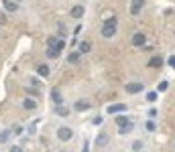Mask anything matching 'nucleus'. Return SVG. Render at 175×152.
Listing matches in <instances>:
<instances>
[{
	"mask_svg": "<svg viewBox=\"0 0 175 152\" xmlns=\"http://www.w3.org/2000/svg\"><path fill=\"white\" fill-rule=\"evenodd\" d=\"M55 114H57V116H61V118H65V116H69V107H67V106H63V103H59V106L55 107Z\"/></svg>",
	"mask_w": 175,
	"mask_h": 152,
	"instance_id": "obj_12",
	"label": "nucleus"
},
{
	"mask_svg": "<svg viewBox=\"0 0 175 152\" xmlns=\"http://www.w3.org/2000/svg\"><path fill=\"white\" fill-rule=\"evenodd\" d=\"M55 49H59V51H61V49H65V41H57V45H55Z\"/></svg>",
	"mask_w": 175,
	"mask_h": 152,
	"instance_id": "obj_28",
	"label": "nucleus"
},
{
	"mask_svg": "<svg viewBox=\"0 0 175 152\" xmlns=\"http://www.w3.org/2000/svg\"><path fill=\"white\" fill-rule=\"evenodd\" d=\"M116 34V16H108L102 27V37L104 39H112Z\"/></svg>",
	"mask_w": 175,
	"mask_h": 152,
	"instance_id": "obj_1",
	"label": "nucleus"
},
{
	"mask_svg": "<svg viewBox=\"0 0 175 152\" xmlns=\"http://www.w3.org/2000/svg\"><path fill=\"white\" fill-rule=\"evenodd\" d=\"M37 73H39L41 77H49V73H51L49 65H39V67H37Z\"/></svg>",
	"mask_w": 175,
	"mask_h": 152,
	"instance_id": "obj_16",
	"label": "nucleus"
},
{
	"mask_svg": "<svg viewBox=\"0 0 175 152\" xmlns=\"http://www.w3.org/2000/svg\"><path fill=\"white\" fill-rule=\"evenodd\" d=\"M10 152H25L20 146H10Z\"/></svg>",
	"mask_w": 175,
	"mask_h": 152,
	"instance_id": "obj_30",
	"label": "nucleus"
},
{
	"mask_svg": "<svg viewBox=\"0 0 175 152\" xmlns=\"http://www.w3.org/2000/svg\"><path fill=\"white\" fill-rule=\"evenodd\" d=\"M94 142H96V146H98V148H104V146H108L110 136H108L106 132H100V134L96 136V140H94Z\"/></svg>",
	"mask_w": 175,
	"mask_h": 152,
	"instance_id": "obj_4",
	"label": "nucleus"
},
{
	"mask_svg": "<svg viewBox=\"0 0 175 152\" xmlns=\"http://www.w3.org/2000/svg\"><path fill=\"white\" fill-rule=\"evenodd\" d=\"M102 122H104V118H102V116H96V118L92 120V124L94 126H102Z\"/></svg>",
	"mask_w": 175,
	"mask_h": 152,
	"instance_id": "obj_23",
	"label": "nucleus"
},
{
	"mask_svg": "<svg viewBox=\"0 0 175 152\" xmlns=\"http://www.w3.org/2000/svg\"><path fill=\"white\" fill-rule=\"evenodd\" d=\"M163 65V57H153L149 61V67H161Z\"/></svg>",
	"mask_w": 175,
	"mask_h": 152,
	"instance_id": "obj_18",
	"label": "nucleus"
},
{
	"mask_svg": "<svg viewBox=\"0 0 175 152\" xmlns=\"http://www.w3.org/2000/svg\"><path fill=\"white\" fill-rule=\"evenodd\" d=\"M71 136H74V130H71V128H67V126H61V128H57V138H59L61 142L71 140Z\"/></svg>",
	"mask_w": 175,
	"mask_h": 152,
	"instance_id": "obj_2",
	"label": "nucleus"
},
{
	"mask_svg": "<svg viewBox=\"0 0 175 152\" xmlns=\"http://www.w3.org/2000/svg\"><path fill=\"white\" fill-rule=\"evenodd\" d=\"M74 110L75 112H86V110H90V102H75L74 103Z\"/></svg>",
	"mask_w": 175,
	"mask_h": 152,
	"instance_id": "obj_13",
	"label": "nucleus"
},
{
	"mask_svg": "<svg viewBox=\"0 0 175 152\" xmlns=\"http://www.w3.org/2000/svg\"><path fill=\"white\" fill-rule=\"evenodd\" d=\"M167 87H169V83H167V81H161V83L157 85V89H159V91H165Z\"/></svg>",
	"mask_w": 175,
	"mask_h": 152,
	"instance_id": "obj_24",
	"label": "nucleus"
},
{
	"mask_svg": "<svg viewBox=\"0 0 175 152\" xmlns=\"http://www.w3.org/2000/svg\"><path fill=\"white\" fill-rule=\"evenodd\" d=\"M47 45H49V47H55V45H57V37H49Z\"/></svg>",
	"mask_w": 175,
	"mask_h": 152,
	"instance_id": "obj_27",
	"label": "nucleus"
},
{
	"mask_svg": "<svg viewBox=\"0 0 175 152\" xmlns=\"http://www.w3.org/2000/svg\"><path fill=\"white\" fill-rule=\"evenodd\" d=\"M114 122H116L118 128H124V126L130 124V118H129V116H116V120H114Z\"/></svg>",
	"mask_w": 175,
	"mask_h": 152,
	"instance_id": "obj_11",
	"label": "nucleus"
},
{
	"mask_svg": "<svg viewBox=\"0 0 175 152\" xmlns=\"http://www.w3.org/2000/svg\"><path fill=\"white\" fill-rule=\"evenodd\" d=\"M59 53H61V51L55 49V47H49V49H47V57H51V59H57Z\"/></svg>",
	"mask_w": 175,
	"mask_h": 152,
	"instance_id": "obj_17",
	"label": "nucleus"
},
{
	"mask_svg": "<svg viewBox=\"0 0 175 152\" xmlns=\"http://www.w3.org/2000/svg\"><path fill=\"white\" fill-rule=\"evenodd\" d=\"M79 55H82L79 51H78V53H71L69 57H67V61H69V63H78V61H79Z\"/></svg>",
	"mask_w": 175,
	"mask_h": 152,
	"instance_id": "obj_20",
	"label": "nucleus"
},
{
	"mask_svg": "<svg viewBox=\"0 0 175 152\" xmlns=\"http://www.w3.org/2000/svg\"><path fill=\"white\" fill-rule=\"evenodd\" d=\"M149 118H157V110H149Z\"/></svg>",
	"mask_w": 175,
	"mask_h": 152,
	"instance_id": "obj_32",
	"label": "nucleus"
},
{
	"mask_svg": "<svg viewBox=\"0 0 175 152\" xmlns=\"http://www.w3.org/2000/svg\"><path fill=\"white\" fill-rule=\"evenodd\" d=\"M90 49H92V43H90V41H82V43L78 45V51H79V53H90Z\"/></svg>",
	"mask_w": 175,
	"mask_h": 152,
	"instance_id": "obj_15",
	"label": "nucleus"
},
{
	"mask_svg": "<svg viewBox=\"0 0 175 152\" xmlns=\"http://www.w3.org/2000/svg\"><path fill=\"white\" fill-rule=\"evenodd\" d=\"M6 23V14H2V12H0V24H4Z\"/></svg>",
	"mask_w": 175,
	"mask_h": 152,
	"instance_id": "obj_33",
	"label": "nucleus"
},
{
	"mask_svg": "<svg viewBox=\"0 0 175 152\" xmlns=\"http://www.w3.org/2000/svg\"><path fill=\"white\" fill-rule=\"evenodd\" d=\"M169 65H171V67H175V55H171V57H169V61H167Z\"/></svg>",
	"mask_w": 175,
	"mask_h": 152,
	"instance_id": "obj_31",
	"label": "nucleus"
},
{
	"mask_svg": "<svg viewBox=\"0 0 175 152\" xmlns=\"http://www.w3.org/2000/svg\"><path fill=\"white\" fill-rule=\"evenodd\" d=\"M145 130H149V132H153V130H155V124H153V122L149 120L147 124H145Z\"/></svg>",
	"mask_w": 175,
	"mask_h": 152,
	"instance_id": "obj_26",
	"label": "nucleus"
},
{
	"mask_svg": "<svg viewBox=\"0 0 175 152\" xmlns=\"http://www.w3.org/2000/svg\"><path fill=\"white\" fill-rule=\"evenodd\" d=\"M130 130H132V122H130L129 126H124V128H120V134H129Z\"/></svg>",
	"mask_w": 175,
	"mask_h": 152,
	"instance_id": "obj_25",
	"label": "nucleus"
},
{
	"mask_svg": "<svg viewBox=\"0 0 175 152\" xmlns=\"http://www.w3.org/2000/svg\"><path fill=\"white\" fill-rule=\"evenodd\" d=\"M143 6H145V0H132V4H130V14H132V16H139L140 10H143Z\"/></svg>",
	"mask_w": 175,
	"mask_h": 152,
	"instance_id": "obj_5",
	"label": "nucleus"
},
{
	"mask_svg": "<svg viewBox=\"0 0 175 152\" xmlns=\"http://www.w3.org/2000/svg\"><path fill=\"white\" fill-rule=\"evenodd\" d=\"M84 12H86V10H84V6H82V4H78V6H74V8H71L69 16H74V18H82V16H84Z\"/></svg>",
	"mask_w": 175,
	"mask_h": 152,
	"instance_id": "obj_9",
	"label": "nucleus"
},
{
	"mask_svg": "<svg viewBox=\"0 0 175 152\" xmlns=\"http://www.w3.org/2000/svg\"><path fill=\"white\" fill-rule=\"evenodd\" d=\"M23 107H25V110H29V112H33V110H37V102H35V99H31V97H25L23 99Z\"/></svg>",
	"mask_w": 175,
	"mask_h": 152,
	"instance_id": "obj_10",
	"label": "nucleus"
},
{
	"mask_svg": "<svg viewBox=\"0 0 175 152\" xmlns=\"http://www.w3.org/2000/svg\"><path fill=\"white\" fill-rule=\"evenodd\" d=\"M132 150H134V152H140V150H143V142H140V140H136L134 144H132Z\"/></svg>",
	"mask_w": 175,
	"mask_h": 152,
	"instance_id": "obj_22",
	"label": "nucleus"
},
{
	"mask_svg": "<svg viewBox=\"0 0 175 152\" xmlns=\"http://www.w3.org/2000/svg\"><path fill=\"white\" fill-rule=\"evenodd\" d=\"M51 99H53V102L57 103V106H59V103H63V97H61V91H59L57 87H55L53 91H51Z\"/></svg>",
	"mask_w": 175,
	"mask_h": 152,
	"instance_id": "obj_14",
	"label": "nucleus"
},
{
	"mask_svg": "<svg viewBox=\"0 0 175 152\" xmlns=\"http://www.w3.org/2000/svg\"><path fill=\"white\" fill-rule=\"evenodd\" d=\"M2 4H4V10L6 12H16V8H19V4L14 0H2Z\"/></svg>",
	"mask_w": 175,
	"mask_h": 152,
	"instance_id": "obj_8",
	"label": "nucleus"
},
{
	"mask_svg": "<svg viewBox=\"0 0 175 152\" xmlns=\"http://www.w3.org/2000/svg\"><path fill=\"white\" fill-rule=\"evenodd\" d=\"M145 43H147V34L145 33H134L132 34V45L134 47H143Z\"/></svg>",
	"mask_w": 175,
	"mask_h": 152,
	"instance_id": "obj_6",
	"label": "nucleus"
},
{
	"mask_svg": "<svg viewBox=\"0 0 175 152\" xmlns=\"http://www.w3.org/2000/svg\"><path fill=\"white\" fill-rule=\"evenodd\" d=\"M118 112H126V103H112V106H108V114H118Z\"/></svg>",
	"mask_w": 175,
	"mask_h": 152,
	"instance_id": "obj_7",
	"label": "nucleus"
},
{
	"mask_svg": "<svg viewBox=\"0 0 175 152\" xmlns=\"http://www.w3.org/2000/svg\"><path fill=\"white\" fill-rule=\"evenodd\" d=\"M147 102H157V93H155V91H149V93H147Z\"/></svg>",
	"mask_w": 175,
	"mask_h": 152,
	"instance_id": "obj_21",
	"label": "nucleus"
},
{
	"mask_svg": "<svg viewBox=\"0 0 175 152\" xmlns=\"http://www.w3.org/2000/svg\"><path fill=\"white\" fill-rule=\"evenodd\" d=\"M126 93H140V91L145 89V85L140 83V81H130V83H126Z\"/></svg>",
	"mask_w": 175,
	"mask_h": 152,
	"instance_id": "obj_3",
	"label": "nucleus"
},
{
	"mask_svg": "<svg viewBox=\"0 0 175 152\" xmlns=\"http://www.w3.org/2000/svg\"><path fill=\"white\" fill-rule=\"evenodd\" d=\"M10 130H2L0 132V144H4V142H8V138H10Z\"/></svg>",
	"mask_w": 175,
	"mask_h": 152,
	"instance_id": "obj_19",
	"label": "nucleus"
},
{
	"mask_svg": "<svg viewBox=\"0 0 175 152\" xmlns=\"http://www.w3.org/2000/svg\"><path fill=\"white\" fill-rule=\"evenodd\" d=\"M10 132H12V134H16V136H19V134H20V132H23V128H20V126H14V128H12V130H10Z\"/></svg>",
	"mask_w": 175,
	"mask_h": 152,
	"instance_id": "obj_29",
	"label": "nucleus"
}]
</instances>
